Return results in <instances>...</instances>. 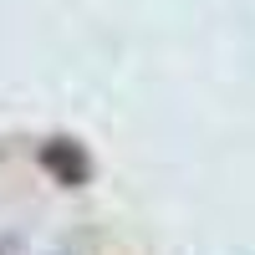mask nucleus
<instances>
[{
  "label": "nucleus",
  "mask_w": 255,
  "mask_h": 255,
  "mask_svg": "<svg viewBox=\"0 0 255 255\" xmlns=\"http://www.w3.org/2000/svg\"><path fill=\"white\" fill-rule=\"evenodd\" d=\"M41 168H46L56 184H67V189H77V184L92 179V158H87V148L72 143V138H51L46 148H41Z\"/></svg>",
  "instance_id": "1"
}]
</instances>
